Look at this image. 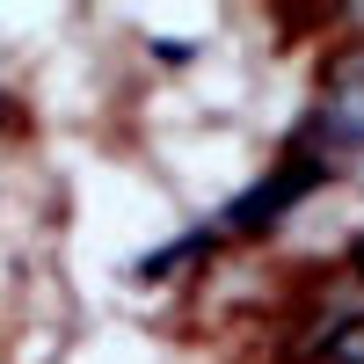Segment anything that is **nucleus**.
Wrapping results in <instances>:
<instances>
[{"label": "nucleus", "mask_w": 364, "mask_h": 364, "mask_svg": "<svg viewBox=\"0 0 364 364\" xmlns=\"http://www.w3.org/2000/svg\"><path fill=\"white\" fill-rule=\"evenodd\" d=\"M321 364H364V328H343L336 350H321Z\"/></svg>", "instance_id": "2"}, {"label": "nucleus", "mask_w": 364, "mask_h": 364, "mask_svg": "<svg viewBox=\"0 0 364 364\" xmlns=\"http://www.w3.org/2000/svg\"><path fill=\"white\" fill-rule=\"evenodd\" d=\"M321 132L328 139H350V146H364V66L328 95V109H321Z\"/></svg>", "instance_id": "1"}]
</instances>
